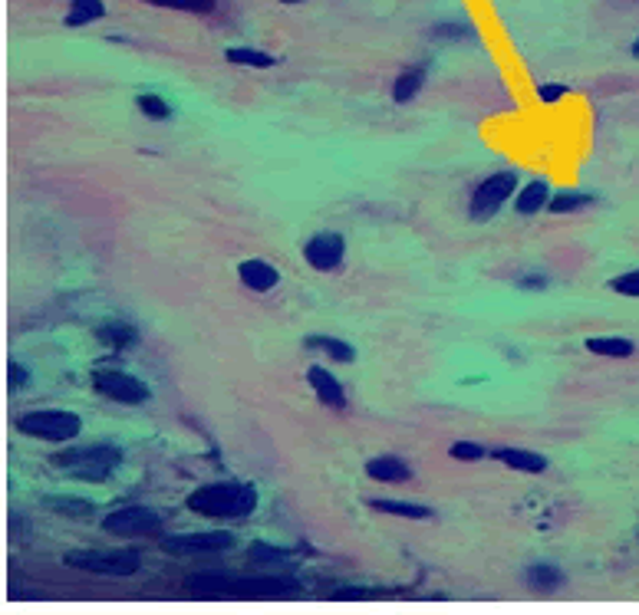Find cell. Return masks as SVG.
I'll return each instance as SVG.
<instances>
[{
  "instance_id": "obj_1",
  "label": "cell",
  "mask_w": 639,
  "mask_h": 615,
  "mask_svg": "<svg viewBox=\"0 0 639 615\" xmlns=\"http://www.w3.org/2000/svg\"><path fill=\"white\" fill-rule=\"evenodd\" d=\"M188 510H195L201 517H215V520L251 517L257 510V491L251 484H238V481L205 484L188 494Z\"/></svg>"
},
{
  "instance_id": "obj_2",
  "label": "cell",
  "mask_w": 639,
  "mask_h": 615,
  "mask_svg": "<svg viewBox=\"0 0 639 615\" xmlns=\"http://www.w3.org/2000/svg\"><path fill=\"white\" fill-rule=\"evenodd\" d=\"M122 461L119 448H112V444H93V448H73V451H63V454H53V464L56 468H63L76 481H106L112 474V468Z\"/></svg>"
},
{
  "instance_id": "obj_3",
  "label": "cell",
  "mask_w": 639,
  "mask_h": 615,
  "mask_svg": "<svg viewBox=\"0 0 639 615\" xmlns=\"http://www.w3.org/2000/svg\"><path fill=\"white\" fill-rule=\"evenodd\" d=\"M17 431L30 438H43V441H73L83 431V421H80V415L60 412V408H40V412L20 415Z\"/></svg>"
},
{
  "instance_id": "obj_4",
  "label": "cell",
  "mask_w": 639,
  "mask_h": 615,
  "mask_svg": "<svg viewBox=\"0 0 639 615\" xmlns=\"http://www.w3.org/2000/svg\"><path fill=\"white\" fill-rule=\"evenodd\" d=\"M70 569H83V573H99V576H136L139 573V553L132 550H73L63 560Z\"/></svg>"
},
{
  "instance_id": "obj_5",
  "label": "cell",
  "mask_w": 639,
  "mask_h": 615,
  "mask_svg": "<svg viewBox=\"0 0 639 615\" xmlns=\"http://www.w3.org/2000/svg\"><path fill=\"white\" fill-rule=\"evenodd\" d=\"M514 188H518V175H514V172H498V175L485 178L475 188V195H472V218L475 221L495 218L501 204L514 195Z\"/></svg>"
},
{
  "instance_id": "obj_6",
  "label": "cell",
  "mask_w": 639,
  "mask_h": 615,
  "mask_svg": "<svg viewBox=\"0 0 639 615\" xmlns=\"http://www.w3.org/2000/svg\"><path fill=\"white\" fill-rule=\"evenodd\" d=\"M162 517L149 507H122L103 517V530L112 537H152L159 533Z\"/></svg>"
},
{
  "instance_id": "obj_7",
  "label": "cell",
  "mask_w": 639,
  "mask_h": 615,
  "mask_svg": "<svg viewBox=\"0 0 639 615\" xmlns=\"http://www.w3.org/2000/svg\"><path fill=\"white\" fill-rule=\"evenodd\" d=\"M93 389L99 395L112 398V402H122V405H142V402H149V385L139 382L136 375L119 372V369L96 372L93 375Z\"/></svg>"
},
{
  "instance_id": "obj_8",
  "label": "cell",
  "mask_w": 639,
  "mask_h": 615,
  "mask_svg": "<svg viewBox=\"0 0 639 615\" xmlns=\"http://www.w3.org/2000/svg\"><path fill=\"white\" fill-rule=\"evenodd\" d=\"M234 546V533L211 530V533H172L162 540V550L172 556H195V553H221Z\"/></svg>"
},
{
  "instance_id": "obj_9",
  "label": "cell",
  "mask_w": 639,
  "mask_h": 615,
  "mask_svg": "<svg viewBox=\"0 0 639 615\" xmlns=\"http://www.w3.org/2000/svg\"><path fill=\"white\" fill-rule=\"evenodd\" d=\"M343 254H346V244H343L340 234H313L307 241V247H304V257H307V264L313 270L340 267Z\"/></svg>"
},
{
  "instance_id": "obj_10",
  "label": "cell",
  "mask_w": 639,
  "mask_h": 615,
  "mask_svg": "<svg viewBox=\"0 0 639 615\" xmlns=\"http://www.w3.org/2000/svg\"><path fill=\"white\" fill-rule=\"evenodd\" d=\"M195 596H211V599H228V596H251V586L238 576H192Z\"/></svg>"
},
{
  "instance_id": "obj_11",
  "label": "cell",
  "mask_w": 639,
  "mask_h": 615,
  "mask_svg": "<svg viewBox=\"0 0 639 615\" xmlns=\"http://www.w3.org/2000/svg\"><path fill=\"white\" fill-rule=\"evenodd\" d=\"M307 382H310V389L317 392V398H320L323 405H330V408H346V392H343V385L336 382V375H333L330 369L310 366Z\"/></svg>"
},
{
  "instance_id": "obj_12",
  "label": "cell",
  "mask_w": 639,
  "mask_h": 615,
  "mask_svg": "<svg viewBox=\"0 0 639 615\" xmlns=\"http://www.w3.org/2000/svg\"><path fill=\"white\" fill-rule=\"evenodd\" d=\"M238 277L241 283L248 290L254 293H267V290H274L277 283H280V273L274 270V264H267V260H244V264L238 267Z\"/></svg>"
},
{
  "instance_id": "obj_13",
  "label": "cell",
  "mask_w": 639,
  "mask_h": 615,
  "mask_svg": "<svg viewBox=\"0 0 639 615\" xmlns=\"http://www.w3.org/2000/svg\"><path fill=\"white\" fill-rule=\"evenodd\" d=\"M495 458L501 464H508L514 471H524V474H544L547 471V458L537 451L528 448H495Z\"/></svg>"
},
{
  "instance_id": "obj_14",
  "label": "cell",
  "mask_w": 639,
  "mask_h": 615,
  "mask_svg": "<svg viewBox=\"0 0 639 615\" xmlns=\"http://www.w3.org/2000/svg\"><path fill=\"white\" fill-rule=\"evenodd\" d=\"M366 474L373 477V481H383V484H399V481H409L412 471L406 461L392 458V454H383V458H373L366 464Z\"/></svg>"
},
{
  "instance_id": "obj_15",
  "label": "cell",
  "mask_w": 639,
  "mask_h": 615,
  "mask_svg": "<svg viewBox=\"0 0 639 615\" xmlns=\"http://www.w3.org/2000/svg\"><path fill=\"white\" fill-rule=\"evenodd\" d=\"M587 349L593 356H607V359H630L636 352L633 339H626V336H590Z\"/></svg>"
},
{
  "instance_id": "obj_16",
  "label": "cell",
  "mask_w": 639,
  "mask_h": 615,
  "mask_svg": "<svg viewBox=\"0 0 639 615\" xmlns=\"http://www.w3.org/2000/svg\"><path fill=\"white\" fill-rule=\"evenodd\" d=\"M547 201H551V185H547V181H541V178H534L531 185L518 195L514 208H518V214H524V218H528V214L544 211Z\"/></svg>"
},
{
  "instance_id": "obj_17",
  "label": "cell",
  "mask_w": 639,
  "mask_h": 615,
  "mask_svg": "<svg viewBox=\"0 0 639 615\" xmlns=\"http://www.w3.org/2000/svg\"><path fill=\"white\" fill-rule=\"evenodd\" d=\"M136 326L132 323H122V320H112V323H106V326H99L96 329V339L103 346H109V349H126V346H132L136 343Z\"/></svg>"
},
{
  "instance_id": "obj_18",
  "label": "cell",
  "mask_w": 639,
  "mask_h": 615,
  "mask_svg": "<svg viewBox=\"0 0 639 615\" xmlns=\"http://www.w3.org/2000/svg\"><path fill=\"white\" fill-rule=\"evenodd\" d=\"M376 510H383V514H392V517H406V520H429L432 510L422 507V504H412V500H369Z\"/></svg>"
},
{
  "instance_id": "obj_19",
  "label": "cell",
  "mask_w": 639,
  "mask_h": 615,
  "mask_svg": "<svg viewBox=\"0 0 639 615\" xmlns=\"http://www.w3.org/2000/svg\"><path fill=\"white\" fill-rule=\"evenodd\" d=\"M106 14L103 0H70V14H66V27H83L93 24Z\"/></svg>"
},
{
  "instance_id": "obj_20",
  "label": "cell",
  "mask_w": 639,
  "mask_h": 615,
  "mask_svg": "<svg viewBox=\"0 0 639 615\" xmlns=\"http://www.w3.org/2000/svg\"><path fill=\"white\" fill-rule=\"evenodd\" d=\"M422 83H425V66H412V70L399 73L396 86H392V99H396V102H409L422 89Z\"/></svg>"
},
{
  "instance_id": "obj_21",
  "label": "cell",
  "mask_w": 639,
  "mask_h": 615,
  "mask_svg": "<svg viewBox=\"0 0 639 615\" xmlns=\"http://www.w3.org/2000/svg\"><path fill=\"white\" fill-rule=\"evenodd\" d=\"M593 198L584 195V191H557V195H551V201H547V211L551 214H574L580 208H587Z\"/></svg>"
},
{
  "instance_id": "obj_22",
  "label": "cell",
  "mask_w": 639,
  "mask_h": 615,
  "mask_svg": "<svg viewBox=\"0 0 639 615\" xmlns=\"http://www.w3.org/2000/svg\"><path fill=\"white\" fill-rule=\"evenodd\" d=\"M307 346H317L323 349L327 356H333L336 362H353L356 359V349L350 343H343V339H333V336H310Z\"/></svg>"
},
{
  "instance_id": "obj_23",
  "label": "cell",
  "mask_w": 639,
  "mask_h": 615,
  "mask_svg": "<svg viewBox=\"0 0 639 615\" xmlns=\"http://www.w3.org/2000/svg\"><path fill=\"white\" fill-rule=\"evenodd\" d=\"M224 56H228V63H234V66H257V70H267V66H274V56L271 53L251 50V47H231Z\"/></svg>"
},
{
  "instance_id": "obj_24",
  "label": "cell",
  "mask_w": 639,
  "mask_h": 615,
  "mask_svg": "<svg viewBox=\"0 0 639 615\" xmlns=\"http://www.w3.org/2000/svg\"><path fill=\"white\" fill-rule=\"evenodd\" d=\"M528 583L537 586V589H557L560 583H564V573H560L557 566H531L528 569Z\"/></svg>"
},
{
  "instance_id": "obj_25",
  "label": "cell",
  "mask_w": 639,
  "mask_h": 615,
  "mask_svg": "<svg viewBox=\"0 0 639 615\" xmlns=\"http://www.w3.org/2000/svg\"><path fill=\"white\" fill-rule=\"evenodd\" d=\"M50 507L60 510V514H70V517H89L93 514V504L80 497H50Z\"/></svg>"
},
{
  "instance_id": "obj_26",
  "label": "cell",
  "mask_w": 639,
  "mask_h": 615,
  "mask_svg": "<svg viewBox=\"0 0 639 615\" xmlns=\"http://www.w3.org/2000/svg\"><path fill=\"white\" fill-rule=\"evenodd\" d=\"M136 106L142 109V116H149V119H168V116H172V106H168L162 96H152V93L139 96Z\"/></svg>"
},
{
  "instance_id": "obj_27",
  "label": "cell",
  "mask_w": 639,
  "mask_h": 615,
  "mask_svg": "<svg viewBox=\"0 0 639 615\" xmlns=\"http://www.w3.org/2000/svg\"><path fill=\"white\" fill-rule=\"evenodd\" d=\"M155 7H172V10H188V14H208L215 10V0H149Z\"/></svg>"
},
{
  "instance_id": "obj_28",
  "label": "cell",
  "mask_w": 639,
  "mask_h": 615,
  "mask_svg": "<svg viewBox=\"0 0 639 615\" xmlns=\"http://www.w3.org/2000/svg\"><path fill=\"white\" fill-rule=\"evenodd\" d=\"M448 454H452L455 461H481L485 458V448L475 441H455L452 448H448Z\"/></svg>"
},
{
  "instance_id": "obj_29",
  "label": "cell",
  "mask_w": 639,
  "mask_h": 615,
  "mask_svg": "<svg viewBox=\"0 0 639 615\" xmlns=\"http://www.w3.org/2000/svg\"><path fill=\"white\" fill-rule=\"evenodd\" d=\"M610 290L620 296H636L639 300V270H630V273H623V277L610 280Z\"/></svg>"
},
{
  "instance_id": "obj_30",
  "label": "cell",
  "mask_w": 639,
  "mask_h": 615,
  "mask_svg": "<svg viewBox=\"0 0 639 615\" xmlns=\"http://www.w3.org/2000/svg\"><path fill=\"white\" fill-rule=\"evenodd\" d=\"M567 93H570V89L564 83H541V86H537V99H541L544 106H554V102H560Z\"/></svg>"
},
{
  "instance_id": "obj_31",
  "label": "cell",
  "mask_w": 639,
  "mask_h": 615,
  "mask_svg": "<svg viewBox=\"0 0 639 615\" xmlns=\"http://www.w3.org/2000/svg\"><path fill=\"white\" fill-rule=\"evenodd\" d=\"M27 382V372L24 366H17V362H10V389H20V385Z\"/></svg>"
},
{
  "instance_id": "obj_32",
  "label": "cell",
  "mask_w": 639,
  "mask_h": 615,
  "mask_svg": "<svg viewBox=\"0 0 639 615\" xmlns=\"http://www.w3.org/2000/svg\"><path fill=\"white\" fill-rule=\"evenodd\" d=\"M518 287L521 290H544L547 287V277H537V273H534V277H524Z\"/></svg>"
},
{
  "instance_id": "obj_33",
  "label": "cell",
  "mask_w": 639,
  "mask_h": 615,
  "mask_svg": "<svg viewBox=\"0 0 639 615\" xmlns=\"http://www.w3.org/2000/svg\"><path fill=\"white\" fill-rule=\"evenodd\" d=\"M366 596H373V592H363V589H336L333 592V599H366Z\"/></svg>"
},
{
  "instance_id": "obj_34",
  "label": "cell",
  "mask_w": 639,
  "mask_h": 615,
  "mask_svg": "<svg viewBox=\"0 0 639 615\" xmlns=\"http://www.w3.org/2000/svg\"><path fill=\"white\" fill-rule=\"evenodd\" d=\"M633 56H639V37H636V43H633Z\"/></svg>"
},
{
  "instance_id": "obj_35",
  "label": "cell",
  "mask_w": 639,
  "mask_h": 615,
  "mask_svg": "<svg viewBox=\"0 0 639 615\" xmlns=\"http://www.w3.org/2000/svg\"><path fill=\"white\" fill-rule=\"evenodd\" d=\"M284 4H300V0H284Z\"/></svg>"
}]
</instances>
